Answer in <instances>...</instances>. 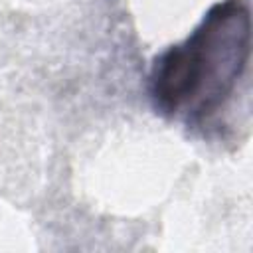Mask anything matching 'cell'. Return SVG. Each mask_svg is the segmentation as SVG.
<instances>
[{
    "label": "cell",
    "instance_id": "cell-1",
    "mask_svg": "<svg viewBox=\"0 0 253 253\" xmlns=\"http://www.w3.org/2000/svg\"><path fill=\"white\" fill-rule=\"evenodd\" d=\"M251 18L241 0L215 6L178 47L154 67L152 91L170 113L202 119L213 113L233 91L249 57Z\"/></svg>",
    "mask_w": 253,
    "mask_h": 253
}]
</instances>
